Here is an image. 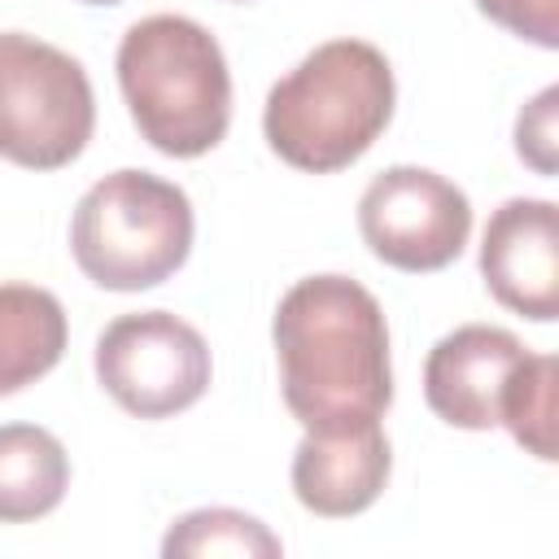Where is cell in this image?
I'll return each mask as SVG.
<instances>
[{
    "label": "cell",
    "mask_w": 559,
    "mask_h": 559,
    "mask_svg": "<svg viewBox=\"0 0 559 559\" xmlns=\"http://www.w3.org/2000/svg\"><path fill=\"white\" fill-rule=\"evenodd\" d=\"M280 389L306 432L376 424L393 402L389 323L349 275H306L275 306Z\"/></svg>",
    "instance_id": "6da1fadb"
},
{
    "label": "cell",
    "mask_w": 559,
    "mask_h": 559,
    "mask_svg": "<svg viewBox=\"0 0 559 559\" xmlns=\"http://www.w3.org/2000/svg\"><path fill=\"white\" fill-rule=\"evenodd\" d=\"M393 66L376 44L328 39L266 92L262 131L288 166L332 175L376 144L393 118Z\"/></svg>",
    "instance_id": "7a4b0ae2"
},
{
    "label": "cell",
    "mask_w": 559,
    "mask_h": 559,
    "mask_svg": "<svg viewBox=\"0 0 559 559\" xmlns=\"http://www.w3.org/2000/svg\"><path fill=\"white\" fill-rule=\"evenodd\" d=\"M118 87L135 131L166 157H201L227 135V57L192 17L153 13L127 26L118 44Z\"/></svg>",
    "instance_id": "3957f363"
},
{
    "label": "cell",
    "mask_w": 559,
    "mask_h": 559,
    "mask_svg": "<svg viewBox=\"0 0 559 559\" xmlns=\"http://www.w3.org/2000/svg\"><path fill=\"white\" fill-rule=\"evenodd\" d=\"M192 201L153 170H114L96 179L70 218L79 271L109 293H140L188 262Z\"/></svg>",
    "instance_id": "277c9868"
},
{
    "label": "cell",
    "mask_w": 559,
    "mask_h": 559,
    "mask_svg": "<svg viewBox=\"0 0 559 559\" xmlns=\"http://www.w3.org/2000/svg\"><path fill=\"white\" fill-rule=\"evenodd\" d=\"M96 127L87 70L22 31L0 35V157L26 170L70 166Z\"/></svg>",
    "instance_id": "5b68a950"
},
{
    "label": "cell",
    "mask_w": 559,
    "mask_h": 559,
    "mask_svg": "<svg viewBox=\"0 0 559 559\" xmlns=\"http://www.w3.org/2000/svg\"><path fill=\"white\" fill-rule=\"evenodd\" d=\"M96 380L127 415L166 419L210 389V345L170 310L118 314L96 341Z\"/></svg>",
    "instance_id": "8992f818"
},
{
    "label": "cell",
    "mask_w": 559,
    "mask_h": 559,
    "mask_svg": "<svg viewBox=\"0 0 559 559\" xmlns=\"http://www.w3.org/2000/svg\"><path fill=\"white\" fill-rule=\"evenodd\" d=\"M358 231L367 249L411 275L450 266L472 236L463 188L424 166H389L358 197Z\"/></svg>",
    "instance_id": "52a82bcc"
},
{
    "label": "cell",
    "mask_w": 559,
    "mask_h": 559,
    "mask_svg": "<svg viewBox=\"0 0 559 559\" xmlns=\"http://www.w3.org/2000/svg\"><path fill=\"white\" fill-rule=\"evenodd\" d=\"M480 275L498 306L550 323L559 314V210L542 197L502 201L480 240Z\"/></svg>",
    "instance_id": "ba28073f"
},
{
    "label": "cell",
    "mask_w": 559,
    "mask_h": 559,
    "mask_svg": "<svg viewBox=\"0 0 559 559\" xmlns=\"http://www.w3.org/2000/svg\"><path fill=\"white\" fill-rule=\"evenodd\" d=\"M528 349L515 332L489 323H463L428 349L424 362V397L437 419L480 432L498 424L502 389Z\"/></svg>",
    "instance_id": "9c48e42d"
},
{
    "label": "cell",
    "mask_w": 559,
    "mask_h": 559,
    "mask_svg": "<svg viewBox=\"0 0 559 559\" xmlns=\"http://www.w3.org/2000/svg\"><path fill=\"white\" fill-rule=\"evenodd\" d=\"M389 467L393 450L380 419L336 432H306L293 454V493L306 511L323 520H345L380 498Z\"/></svg>",
    "instance_id": "30bf717a"
},
{
    "label": "cell",
    "mask_w": 559,
    "mask_h": 559,
    "mask_svg": "<svg viewBox=\"0 0 559 559\" xmlns=\"http://www.w3.org/2000/svg\"><path fill=\"white\" fill-rule=\"evenodd\" d=\"M66 310L39 284H0V397L48 376L66 354Z\"/></svg>",
    "instance_id": "8fae6325"
},
{
    "label": "cell",
    "mask_w": 559,
    "mask_h": 559,
    "mask_svg": "<svg viewBox=\"0 0 559 559\" xmlns=\"http://www.w3.org/2000/svg\"><path fill=\"white\" fill-rule=\"evenodd\" d=\"M70 485L66 445L39 424H0V524L48 515Z\"/></svg>",
    "instance_id": "7c38bea8"
},
{
    "label": "cell",
    "mask_w": 559,
    "mask_h": 559,
    "mask_svg": "<svg viewBox=\"0 0 559 559\" xmlns=\"http://www.w3.org/2000/svg\"><path fill=\"white\" fill-rule=\"evenodd\" d=\"M555 393H559V362L550 354H524L502 389L498 424L537 454L542 463H555Z\"/></svg>",
    "instance_id": "4fadbf2b"
},
{
    "label": "cell",
    "mask_w": 559,
    "mask_h": 559,
    "mask_svg": "<svg viewBox=\"0 0 559 559\" xmlns=\"http://www.w3.org/2000/svg\"><path fill=\"white\" fill-rule=\"evenodd\" d=\"M280 550H284L280 537L262 520H253L245 511H231V507L192 511L162 542V555H170V559L175 555H245V559L266 555V559H275Z\"/></svg>",
    "instance_id": "5bb4252c"
},
{
    "label": "cell",
    "mask_w": 559,
    "mask_h": 559,
    "mask_svg": "<svg viewBox=\"0 0 559 559\" xmlns=\"http://www.w3.org/2000/svg\"><path fill=\"white\" fill-rule=\"evenodd\" d=\"M476 9L537 48H559V0H476Z\"/></svg>",
    "instance_id": "9a60e30c"
},
{
    "label": "cell",
    "mask_w": 559,
    "mask_h": 559,
    "mask_svg": "<svg viewBox=\"0 0 559 559\" xmlns=\"http://www.w3.org/2000/svg\"><path fill=\"white\" fill-rule=\"evenodd\" d=\"M555 100H559V87H546L515 118V153L537 175H555Z\"/></svg>",
    "instance_id": "2e32d148"
},
{
    "label": "cell",
    "mask_w": 559,
    "mask_h": 559,
    "mask_svg": "<svg viewBox=\"0 0 559 559\" xmlns=\"http://www.w3.org/2000/svg\"><path fill=\"white\" fill-rule=\"evenodd\" d=\"M79 4H122V0H79Z\"/></svg>",
    "instance_id": "e0dca14e"
}]
</instances>
